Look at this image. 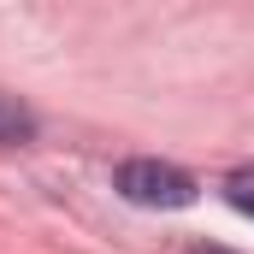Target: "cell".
<instances>
[{"instance_id": "6da1fadb", "label": "cell", "mask_w": 254, "mask_h": 254, "mask_svg": "<svg viewBox=\"0 0 254 254\" xmlns=\"http://www.w3.org/2000/svg\"><path fill=\"white\" fill-rule=\"evenodd\" d=\"M113 190L125 195L130 207H160V213H178L195 201V178L184 166H166V160H125Z\"/></svg>"}, {"instance_id": "7a4b0ae2", "label": "cell", "mask_w": 254, "mask_h": 254, "mask_svg": "<svg viewBox=\"0 0 254 254\" xmlns=\"http://www.w3.org/2000/svg\"><path fill=\"white\" fill-rule=\"evenodd\" d=\"M30 136H36V113L18 107L12 95H0V148H24Z\"/></svg>"}, {"instance_id": "3957f363", "label": "cell", "mask_w": 254, "mask_h": 254, "mask_svg": "<svg viewBox=\"0 0 254 254\" xmlns=\"http://www.w3.org/2000/svg\"><path fill=\"white\" fill-rule=\"evenodd\" d=\"M225 201H231L237 213H249V219H254V166H249V172H231V178H225Z\"/></svg>"}, {"instance_id": "277c9868", "label": "cell", "mask_w": 254, "mask_h": 254, "mask_svg": "<svg viewBox=\"0 0 254 254\" xmlns=\"http://www.w3.org/2000/svg\"><path fill=\"white\" fill-rule=\"evenodd\" d=\"M184 254H237V249H219V243H195V249H184Z\"/></svg>"}]
</instances>
